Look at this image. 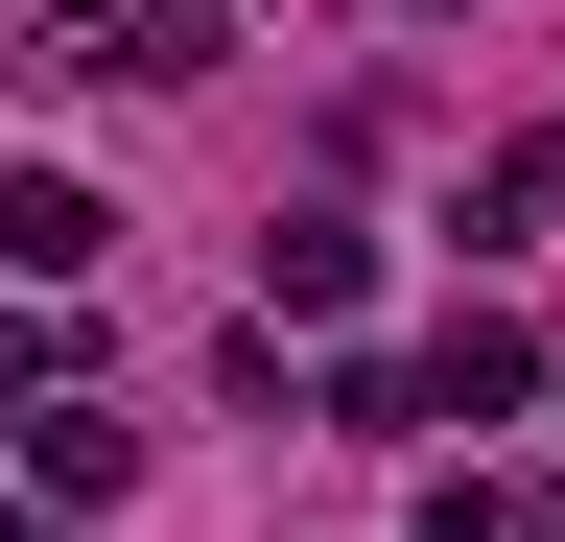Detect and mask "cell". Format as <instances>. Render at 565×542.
I'll use <instances>...</instances> for the list:
<instances>
[{
	"label": "cell",
	"instance_id": "cell-1",
	"mask_svg": "<svg viewBox=\"0 0 565 542\" xmlns=\"http://www.w3.org/2000/svg\"><path fill=\"white\" fill-rule=\"evenodd\" d=\"M519 401H542V330H519V307H448V330L401 354V425H519Z\"/></svg>",
	"mask_w": 565,
	"mask_h": 542
},
{
	"label": "cell",
	"instance_id": "cell-2",
	"mask_svg": "<svg viewBox=\"0 0 565 542\" xmlns=\"http://www.w3.org/2000/svg\"><path fill=\"white\" fill-rule=\"evenodd\" d=\"M95 259H118V213H95L71 166H24V189H0V284H95Z\"/></svg>",
	"mask_w": 565,
	"mask_h": 542
},
{
	"label": "cell",
	"instance_id": "cell-3",
	"mask_svg": "<svg viewBox=\"0 0 565 542\" xmlns=\"http://www.w3.org/2000/svg\"><path fill=\"white\" fill-rule=\"evenodd\" d=\"M353 284H377V236H353V213H282V236H259V330H330Z\"/></svg>",
	"mask_w": 565,
	"mask_h": 542
},
{
	"label": "cell",
	"instance_id": "cell-4",
	"mask_svg": "<svg viewBox=\"0 0 565 542\" xmlns=\"http://www.w3.org/2000/svg\"><path fill=\"white\" fill-rule=\"evenodd\" d=\"M212 47H236V24H212V0H95V72H118V95H189Z\"/></svg>",
	"mask_w": 565,
	"mask_h": 542
},
{
	"label": "cell",
	"instance_id": "cell-5",
	"mask_svg": "<svg viewBox=\"0 0 565 542\" xmlns=\"http://www.w3.org/2000/svg\"><path fill=\"white\" fill-rule=\"evenodd\" d=\"M401 542H565V496H542V471H448Z\"/></svg>",
	"mask_w": 565,
	"mask_h": 542
},
{
	"label": "cell",
	"instance_id": "cell-6",
	"mask_svg": "<svg viewBox=\"0 0 565 542\" xmlns=\"http://www.w3.org/2000/svg\"><path fill=\"white\" fill-rule=\"evenodd\" d=\"M24 448H47V496H141V425H118V401H47Z\"/></svg>",
	"mask_w": 565,
	"mask_h": 542
},
{
	"label": "cell",
	"instance_id": "cell-7",
	"mask_svg": "<svg viewBox=\"0 0 565 542\" xmlns=\"http://www.w3.org/2000/svg\"><path fill=\"white\" fill-rule=\"evenodd\" d=\"M47 378H71V330H24V307H0V425H24Z\"/></svg>",
	"mask_w": 565,
	"mask_h": 542
},
{
	"label": "cell",
	"instance_id": "cell-8",
	"mask_svg": "<svg viewBox=\"0 0 565 542\" xmlns=\"http://www.w3.org/2000/svg\"><path fill=\"white\" fill-rule=\"evenodd\" d=\"M0 542H71V519H0Z\"/></svg>",
	"mask_w": 565,
	"mask_h": 542
}]
</instances>
